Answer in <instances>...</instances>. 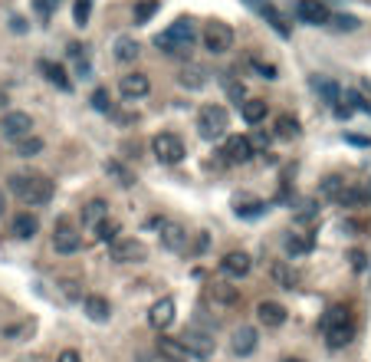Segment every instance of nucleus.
Listing matches in <instances>:
<instances>
[{
	"mask_svg": "<svg viewBox=\"0 0 371 362\" xmlns=\"http://www.w3.org/2000/svg\"><path fill=\"white\" fill-rule=\"evenodd\" d=\"M194 40H198L194 20H191V17H181V20H174L164 33L155 37V47H158L161 53H168V56H184V53H191Z\"/></svg>",
	"mask_w": 371,
	"mask_h": 362,
	"instance_id": "1",
	"label": "nucleus"
},
{
	"mask_svg": "<svg viewBox=\"0 0 371 362\" xmlns=\"http://www.w3.org/2000/svg\"><path fill=\"white\" fill-rule=\"evenodd\" d=\"M7 185L30 208H40V204H46L53 198V181L46 175H24V172H17V175H10Z\"/></svg>",
	"mask_w": 371,
	"mask_h": 362,
	"instance_id": "2",
	"label": "nucleus"
},
{
	"mask_svg": "<svg viewBox=\"0 0 371 362\" xmlns=\"http://www.w3.org/2000/svg\"><path fill=\"white\" fill-rule=\"evenodd\" d=\"M227 125H230V115H227V109H223V106H217V102H211V106H200V113H198V132H200V138L214 142V138H221L223 132H227Z\"/></svg>",
	"mask_w": 371,
	"mask_h": 362,
	"instance_id": "3",
	"label": "nucleus"
},
{
	"mask_svg": "<svg viewBox=\"0 0 371 362\" xmlns=\"http://www.w3.org/2000/svg\"><path fill=\"white\" fill-rule=\"evenodd\" d=\"M178 339H181V346L187 349V356H194V359H211L214 349H217L214 333L211 329H200V326H187Z\"/></svg>",
	"mask_w": 371,
	"mask_h": 362,
	"instance_id": "4",
	"label": "nucleus"
},
{
	"mask_svg": "<svg viewBox=\"0 0 371 362\" xmlns=\"http://www.w3.org/2000/svg\"><path fill=\"white\" fill-rule=\"evenodd\" d=\"M151 151H155V158L161 165H178L184 158V142L174 132H158V135L151 138Z\"/></svg>",
	"mask_w": 371,
	"mask_h": 362,
	"instance_id": "5",
	"label": "nucleus"
},
{
	"mask_svg": "<svg viewBox=\"0 0 371 362\" xmlns=\"http://www.w3.org/2000/svg\"><path fill=\"white\" fill-rule=\"evenodd\" d=\"M112 261L115 263H141L148 261V247H145V240H135V238H119L112 244Z\"/></svg>",
	"mask_w": 371,
	"mask_h": 362,
	"instance_id": "6",
	"label": "nucleus"
},
{
	"mask_svg": "<svg viewBox=\"0 0 371 362\" xmlns=\"http://www.w3.org/2000/svg\"><path fill=\"white\" fill-rule=\"evenodd\" d=\"M204 47H207L214 56L227 53L230 47H234V30L223 24V20H211V24H207V30H204Z\"/></svg>",
	"mask_w": 371,
	"mask_h": 362,
	"instance_id": "7",
	"label": "nucleus"
},
{
	"mask_svg": "<svg viewBox=\"0 0 371 362\" xmlns=\"http://www.w3.org/2000/svg\"><path fill=\"white\" fill-rule=\"evenodd\" d=\"M223 162L227 165H247L257 151H253V145H250V135H230L227 142H223Z\"/></svg>",
	"mask_w": 371,
	"mask_h": 362,
	"instance_id": "8",
	"label": "nucleus"
},
{
	"mask_svg": "<svg viewBox=\"0 0 371 362\" xmlns=\"http://www.w3.org/2000/svg\"><path fill=\"white\" fill-rule=\"evenodd\" d=\"M53 247H56V254H76L83 247V234L69 221H60L56 231H53Z\"/></svg>",
	"mask_w": 371,
	"mask_h": 362,
	"instance_id": "9",
	"label": "nucleus"
},
{
	"mask_svg": "<svg viewBox=\"0 0 371 362\" xmlns=\"http://www.w3.org/2000/svg\"><path fill=\"white\" fill-rule=\"evenodd\" d=\"M296 17L302 20V24H309V26H322V24H329V7L322 3V0H299L296 3Z\"/></svg>",
	"mask_w": 371,
	"mask_h": 362,
	"instance_id": "10",
	"label": "nucleus"
},
{
	"mask_svg": "<svg viewBox=\"0 0 371 362\" xmlns=\"http://www.w3.org/2000/svg\"><path fill=\"white\" fill-rule=\"evenodd\" d=\"M30 129H33V119L26 113H7L3 119H0V132L7 138H24V135H30Z\"/></svg>",
	"mask_w": 371,
	"mask_h": 362,
	"instance_id": "11",
	"label": "nucleus"
},
{
	"mask_svg": "<svg viewBox=\"0 0 371 362\" xmlns=\"http://www.w3.org/2000/svg\"><path fill=\"white\" fill-rule=\"evenodd\" d=\"M257 320H260L266 329H276V326L286 323V306L276 300H260L257 303Z\"/></svg>",
	"mask_w": 371,
	"mask_h": 362,
	"instance_id": "12",
	"label": "nucleus"
},
{
	"mask_svg": "<svg viewBox=\"0 0 371 362\" xmlns=\"http://www.w3.org/2000/svg\"><path fill=\"white\" fill-rule=\"evenodd\" d=\"M161 244L174 254H181L187 247V231L178 221H161Z\"/></svg>",
	"mask_w": 371,
	"mask_h": 362,
	"instance_id": "13",
	"label": "nucleus"
},
{
	"mask_svg": "<svg viewBox=\"0 0 371 362\" xmlns=\"http://www.w3.org/2000/svg\"><path fill=\"white\" fill-rule=\"evenodd\" d=\"M250 267H253V261H250V254H243V250H230V254H227V257L221 261V270L227 277H234V280L247 277Z\"/></svg>",
	"mask_w": 371,
	"mask_h": 362,
	"instance_id": "14",
	"label": "nucleus"
},
{
	"mask_svg": "<svg viewBox=\"0 0 371 362\" xmlns=\"http://www.w3.org/2000/svg\"><path fill=\"white\" fill-rule=\"evenodd\" d=\"M148 89H151V83L145 73H128V76H122V83H119V92H122L125 99H141V96H148Z\"/></svg>",
	"mask_w": 371,
	"mask_h": 362,
	"instance_id": "15",
	"label": "nucleus"
},
{
	"mask_svg": "<svg viewBox=\"0 0 371 362\" xmlns=\"http://www.w3.org/2000/svg\"><path fill=\"white\" fill-rule=\"evenodd\" d=\"M37 231H40V217H37V214H30V211L17 214V217L10 221V234H13L17 240L37 238Z\"/></svg>",
	"mask_w": 371,
	"mask_h": 362,
	"instance_id": "16",
	"label": "nucleus"
},
{
	"mask_svg": "<svg viewBox=\"0 0 371 362\" xmlns=\"http://www.w3.org/2000/svg\"><path fill=\"white\" fill-rule=\"evenodd\" d=\"M148 323L155 326V329H168V326L174 323V300L171 297H161L155 306L148 310Z\"/></svg>",
	"mask_w": 371,
	"mask_h": 362,
	"instance_id": "17",
	"label": "nucleus"
},
{
	"mask_svg": "<svg viewBox=\"0 0 371 362\" xmlns=\"http://www.w3.org/2000/svg\"><path fill=\"white\" fill-rule=\"evenodd\" d=\"M83 310H86V316L92 323H109L112 303L105 300V297H99V293H89L86 300H83Z\"/></svg>",
	"mask_w": 371,
	"mask_h": 362,
	"instance_id": "18",
	"label": "nucleus"
},
{
	"mask_svg": "<svg viewBox=\"0 0 371 362\" xmlns=\"http://www.w3.org/2000/svg\"><path fill=\"white\" fill-rule=\"evenodd\" d=\"M257 329L253 326H240L234 333V339H230V349H234V356H250V352L257 349Z\"/></svg>",
	"mask_w": 371,
	"mask_h": 362,
	"instance_id": "19",
	"label": "nucleus"
},
{
	"mask_svg": "<svg viewBox=\"0 0 371 362\" xmlns=\"http://www.w3.org/2000/svg\"><path fill=\"white\" fill-rule=\"evenodd\" d=\"M105 217H109V204L102 198H92L86 208H83V227H86V231H96Z\"/></svg>",
	"mask_w": 371,
	"mask_h": 362,
	"instance_id": "20",
	"label": "nucleus"
},
{
	"mask_svg": "<svg viewBox=\"0 0 371 362\" xmlns=\"http://www.w3.org/2000/svg\"><path fill=\"white\" fill-rule=\"evenodd\" d=\"M207 76L211 73H207L200 63H187L184 69H181V76H178V83H181L184 89H204L207 86Z\"/></svg>",
	"mask_w": 371,
	"mask_h": 362,
	"instance_id": "21",
	"label": "nucleus"
},
{
	"mask_svg": "<svg viewBox=\"0 0 371 362\" xmlns=\"http://www.w3.org/2000/svg\"><path fill=\"white\" fill-rule=\"evenodd\" d=\"M158 352L164 362H187L191 356H187V349L181 346V339H171V336H161L158 339Z\"/></svg>",
	"mask_w": 371,
	"mask_h": 362,
	"instance_id": "22",
	"label": "nucleus"
},
{
	"mask_svg": "<svg viewBox=\"0 0 371 362\" xmlns=\"http://www.w3.org/2000/svg\"><path fill=\"white\" fill-rule=\"evenodd\" d=\"M37 69H40L43 76H46V83H53V86H60L62 92H66V89H73V83H69V76H66V69H62V66H56V63L40 60V63H37Z\"/></svg>",
	"mask_w": 371,
	"mask_h": 362,
	"instance_id": "23",
	"label": "nucleus"
},
{
	"mask_svg": "<svg viewBox=\"0 0 371 362\" xmlns=\"http://www.w3.org/2000/svg\"><path fill=\"white\" fill-rule=\"evenodd\" d=\"M266 113H270V102H266V99L240 102V115H243V122H250V125H260L263 119H266Z\"/></svg>",
	"mask_w": 371,
	"mask_h": 362,
	"instance_id": "24",
	"label": "nucleus"
},
{
	"mask_svg": "<svg viewBox=\"0 0 371 362\" xmlns=\"http://www.w3.org/2000/svg\"><path fill=\"white\" fill-rule=\"evenodd\" d=\"M211 300L221 303V306H234V303L240 300V290L230 287L227 280H214L211 283Z\"/></svg>",
	"mask_w": 371,
	"mask_h": 362,
	"instance_id": "25",
	"label": "nucleus"
},
{
	"mask_svg": "<svg viewBox=\"0 0 371 362\" xmlns=\"http://www.w3.org/2000/svg\"><path fill=\"white\" fill-rule=\"evenodd\" d=\"M352 339H355V320H352V323L335 326V329H329V333H325V343H329L332 349H342V346H348Z\"/></svg>",
	"mask_w": 371,
	"mask_h": 362,
	"instance_id": "26",
	"label": "nucleus"
},
{
	"mask_svg": "<svg viewBox=\"0 0 371 362\" xmlns=\"http://www.w3.org/2000/svg\"><path fill=\"white\" fill-rule=\"evenodd\" d=\"M263 17V20H266V24L273 26V30H276V33H279V37H289V24H286V17L279 10H276V7H273L270 0H266V3H263L260 10H257Z\"/></svg>",
	"mask_w": 371,
	"mask_h": 362,
	"instance_id": "27",
	"label": "nucleus"
},
{
	"mask_svg": "<svg viewBox=\"0 0 371 362\" xmlns=\"http://www.w3.org/2000/svg\"><path fill=\"white\" fill-rule=\"evenodd\" d=\"M342 323H352V310H348V306H329L325 316H322L319 329L329 333V329H335V326H342Z\"/></svg>",
	"mask_w": 371,
	"mask_h": 362,
	"instance_id": "28",
	"label": "nucleus"
},
{
	"mask_svg": "<svg viewBox=\"0 0 371 362\" xmlns=\"http://www.w3.org/2000/svg\"><path fill=\"white\" fill-rule=\"evenodd\" d=\"M312 247H316V234H312V231H306V234H289V238H286V250H289L293 257H302V254H309Z\"/></svg>",
	"mask_w": 371,
	"mask_h": 362,
	"instance_id": "29",
	"label": "nucleus"
},
{
	"mask_svg": "<svg viewBox=\"0 0 371 362\" xmlns=\"http://www.w3.org/2000/svg\"><path fill=\"white\" fill-rule=\"evenodd\" d=\"M312 89H316L329 106H338V102H342V89L335 86L332 79H325V76H316V79H312Z\"/></svg>",
	"mask_w": 371,
	"mask_h": 362,
	"instance_id": "30",
	"label": "nucleus"
},
{
	"mask_svg": "<svg viewBox=\"0 0 371 362\" xmlns=\"http://www.w3.org/2000/svg\"><path fill=\"white\" fill-rule=\"evenodd\" d=\"M263 204L260 198H250V195H236L234 198V211L240 214V217H257V214H263Z\"/></svg>",
	"mask_w": 371,
	"mask_h": 362,
	"instance_id": "31",
	"label": "nucleus"
},
{
	"mask_svg": "<svg viewBox=\"0 0 371 362\" xmlns=\"http://www.w3.org/2000/svg\"><path fill=\"white\" fill-rule=\"evenodd\" d=\"M345 178L342 175H329V178H322V185H319V198L325 201H338V195L345 191Z\"/></svg>",
	"mask_w": 371,
	"mask_h": 362,
	"instance_id": "32",
	"label": "nucleus"
},
{
	"mask_svg": "<svg viewBox=\"0 0 371 362\" xmlns=\"http://www.w3.org/2000/svg\"><path fill=\"white\" fill-rule=\"evenodd\" d=\"M273 129H276V138H296L302 129H299V119H293L289 113L276 115V122H273Z\"/></svg>",
	"mask_w": 371,
	"mask_h": 362,
	"instance_id": "33",
	"label": "nucleus"
},
{
	"mask_svg": "<svg viewBox=\"0 0 371 362\" xmlns=\"http://www.w3.org/2000/svg\"><path fill=\"white\" fill-rule=\"evenodd\" d=\"M270 274H273V280H276V283H279L283 290H293V287H296V280H299L296 270H289L286 263H273Z\"/></svg>",
	"mask_w": 371,
	"mask_h": 362,
	"instance_id": "34",
	"label": "nucleus"
},
{
	"mask_svg": "<svg viewBox=\"0 0 371 362\" xmlns=\"http://www.w3.org/2000/svg\"><path fill=\"white\" fill-rule=\"evenodd\" d=\"M135 56H138V43H135V37H119V40H115V60L132 63Z\"/></svg>",
	"mask_w": 371,
	"mask_h": 362,
	"instance_id": "35",
	"label": "nucleus"
},
{
	"mask_svg": "<svg viewBox=\"0 0 371 362\" xmlns=\"http://www.w3.org/2000/svg\"><path fill=\"white\" fill-rule=\"evenodd\" d=\"M40 151H43V138H37V135L17 138V155H20V158H33Z\"/></svg>",
	"mask_w": 371,
	"mask_h": 362,
	"instance_id": "36",
	"label": "nucleus"
},
{
	"mask_svg": "<svg viewBox=\"0 0 371 362\" xmlns=\"http://www.w3.org/2000/svg\"><path fill=\"white\" fill-rule=\"evenodd\" d=\"M105 175H112L122 188H132V185H135V175H132L125 165H119V162H105Z\"/></svg>",
	"mask_w": 371,
	"mask_h": 362,
	"instance_id": "37",
	"label": "nucleus"
},
{
	"mask_svg": "<svg viewBox=\"0 0 371 362\" xmlns=\"http://www.w3.org/2000/svg\"><path fill=\"white\" fill-rule=\"evenodd\" d=\"M92 234H96V238H99L102 244H115V240H119V221H112V217H105V221H102V224L96 227Z\"/></svg>",
	"mask_w": 371,
	"mask_h": 362,
	"instance_id": "38",
	"label": "nucleus"
},
{
	"mask_svg": "<svg viewBox=\"0 0 371 362\" xmlns=\"http://www.w3.org/2000/svg\"><path fill=\"white\" fill-rule=\"evenodd\" d=\"M365 198H368V191H361V188H352L348 185L342 195H338V204L342 208H359V204H365Z\"/></svg>",
	"mask_w": 371,
	"mask_h": 362,
	"instance_id": "39",
	"label": "nucleus"
},
{
	"mask_svg": "<svg viewBox=\"0 0 371 362\" xmlns=\"http://www.w3.org/2000/svg\"><path fill=\"white\" fill-rule=\"evenodd\" d=\"M158 0H141V3H138L135 7V24H148L151 17H155V13H158Z\"/></svg>",
	"mask_w": 371,
	"mask_h": 362,
	"instance_id": "40",
	"label": "nucleus"
},
{
	"mask_svg": "<svg viewBox=\"0 0 371 362\" xmlns=\"http://www.w3.org/2000/svg\"><path fill=\"white\" fill-rule=\"evenodd\" d=\"M92 109H96V113H112L109 89H96V92H92Z\"/></svg>",
	"mask_w": 371,
	"mask_h": 362,
	"instance_id": "41",
	"label": "nucleus"
},
{
	"mask_svg": "<svg viewBox=\"0 0 371 362\" xmlns=\"http://www.w3.org/2000/svg\"><path fill=\"white\" fill-rule=\"evenodd\" d=\"M250 69H257L263 79H276V73H279V69H276L273 63H263L260 56H250Z\"/></svg>",
	"mask_w": 371,
	"mask_h": 362,
	"instance_id": "42",
	"label": "nucleus"
},
{
	"mask_svg": "<svg viewBox=\"0 0 371 362\" xmlns=\"http://www.w3.org/2000/svg\"><path fill=\"white\" fill-rule=\"evenodd\" d=\"M89 13H92V0H76V7H73L76 24L86 26V24H89Z\"/></svg>",
	"mask_w": 371,
	"mask_h": 362,
	"instance_id": "43",
	"label": "nucleus"
},
{
	"mask_svg": "<svg viewBox=\"0 0 371 362\" xmlns=\"http://www.w3.org/2000/svg\"><path fill=\"white\" fill-rule=\"evenodd\" d=\"M329 20H335L338 30H359V20H355V17H348V13H338V17H329Z\"/></svg>",
	"mask_w": 371,
	"mask_h": 362,
	"instance_id": "44",
	"label": "nucleus"
},
{
	"mask_svg": "<svg viewBox=\"0 0 371 362\" xmlns=\"http://www.w3.org/2000/svg\"><path fill=\"white\" fill-rule=\"evenodd\" d=\"M60 290L69 297V300H83V293H79V283H76V280H60Z\"/></svg>",
	"mask_w": 371,
	"mask_h": 362,
	"instance_id": "45",
	"label": "nucleus"
},
{
	"mask_svg": "<svg viewBox=\"0 0 371 362\" xmlns=\"http://www.w3.org/2000/svg\"><path fill=\"white\" fill-rule=\"evenodd\" d=\"M26 329H30V323H20V326H3V329H0V336H3V339H17V336H24Z\"/></svg>",
	"mask_w": 371,
	"mask_h": 362,
	"instance_id": "46",
	"label": "nucleus"
},
{
	"mask_svg": "<svg viewBox=\"0 0 371 362\" xmlns=\"http://www.w3.org/2000/svg\"><path fill=\"white\" fill-rule=\"evenodd\" d=\"M227 92H230V99H243L247 96V89H243V83H234V79H227Z\"/></svg>",
	"mask_w": 371,
	"mask_h": 362,
	"instance_id": "47",
	"label": "nucleus"
},
{
	"mask_svg": "<svg viewBox=\"0 0 371 362\" xmlns=\"http://www.w3.org/2000/svg\"><path fill=\"white\" fill-rule=\"evenodd\" d=\"M348 261H352L355 270H365V254H361V250H352V254H348Z\"/></svg>",
	"mask_w": 371,
	"mask_h": 362,
	"instance_id": "48",
	"label": "nucleus"
},
{
	"mask_svg": "<svg viewBox=\"0 0 371 362\" xmlns=\"http://www.w3.org/2000/svg\"><path fill=\"white\" fill-rule=\"evenodd\" d=\"M250 145H253V151H257V149H266V145H270V135H266V132H260L257 138H250Z\"/></svg>",
	"mask_w": 371,
	"mask_h": 362,
	"instance_id": "49",
	"label": "nucleus"
},
{
	"mask_svg": "<svg viewBox=\"0 0 371 362\" xmlns=\"http://www.w3.org/2000/svg\"><path fill=\"white\" fill-rule=\"evenodd\" d=\"M56 362H83V359H79V352L76 349H66V352H60V359Z\"/></svg>",
	"mask_w": 371,
	"mask_h": 362,
	"instance_id": "50",
	"label": "nucleus"
},
{
	"mask_svg": "<svg viewBox=\"0 0 371 362\" xmlns=\"http://www.w3.org/2000/svg\"><path fill=\"white\" fill-rule=\"evenodd\" d=\"M7 113H10V109H7V96H0V119H3Z\"/></svg>",
	"mask_w": 371,
	"mask_h": 362,
	"instance_id": "51",
	"label": "nucleus"
},
{
	"mask_svg": "<svg viewBox=\"0 0 371 362\" xmlns=\"http://www.w3.org/2000/svg\"><path fill=\"white\" fill-rule=\"evenodd\" d=\"M3 208H7V198H3V188H0V214H3Z\"/></svg>",
	"mask_w": 371,
	"mask_h": 362,
	"instance_id": "52",
	"label": "nucleus"
},
{
	"mask_svg": "<svg viewBox=\"0 0 371 362\" xmlns=\"http://www.w3.org/2000/svg\"><path fill=\"white\" fill-rule=\"evenodd\" d=\"M283 362H302V359H283Z\"/></svg>",
	"mask_w": 371,
	"mask_h": 362,
	"instance_id": "53",
	"label": "nucleus"
}]
</instances>
